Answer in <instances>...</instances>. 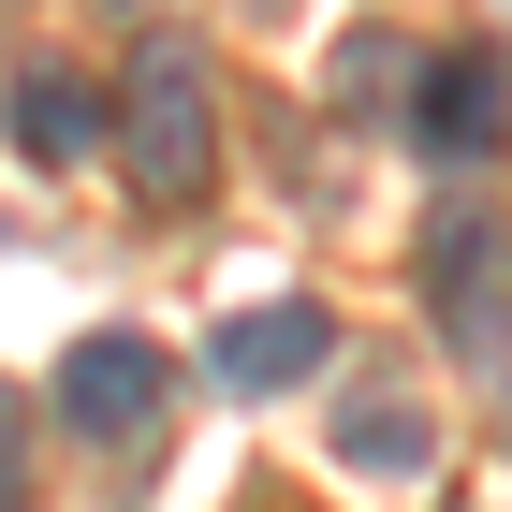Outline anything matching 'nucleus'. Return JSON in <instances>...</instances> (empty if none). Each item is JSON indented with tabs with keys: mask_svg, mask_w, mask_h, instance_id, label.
<instances>
[{
	"mask_svg": "<svg viewBox=\"0 0 512 512\" xmlns=\"http://www.w3.org/2000/svg\"><path fill=\"white\" fill-rule=\"evenodd\" d=\"M15 147L30 161H88L103 147V88L88 74H15Z\"/></svg>",
	"mask_w": 512,
	"mask_h": 512,
	"instance_id": "0eeeda50",
	"label": "nucleus"
},
{
	"mask_svg": "<svg viewBox=\"0 0 512 512\" xmlns=\"http://www.w3.org/2000/svg\"><path fill=\"white\" fill-rule=\"evenodd\" d=\"M410 147L425 161H498L512 147V59L498 44H454V59L410 74Z\"/></svg>",
	"mask_w": 512,
	"mask_h": 512,
	"instance_id": "7ed1b4c3",
	"label": "nucleus"
},
{
	"mask_svg": "<svg viewBox=\"0 0 512 512\" xmlns=\"http://www.w3.org/2000/svg\"><path fill=\"white\" fill-rule=\"evenodd\" d=\"M425 322L454 352H512V220L483 191L425 220Z\"/></svg>",
	"mask_w": 512,
	"mask_h": 512,
	"instance_id": "f03ea898",
	"label": "nucleus"
},
{
	"mask_svg": "<svg viewBox=\"0 0 512 512\" xmlns=\"http://www.w3.org/2000/svg\"><path fill=\"white\" fill-rule=\"evenodd\" d=\"M118 176L176 220V205H205V176H220V103H205V59L191 44H147L118 88Z\"/></svg>",
	"mask_w": 512,
	"mask_h": 512,
	"instance_id": "f257e3e1",
	"label": "nucleus"
},
{
	"mask_svg": "<svg viewBox=\"0 0 512 512\" xmlns=\"http://www.w3.org/2000/svg\"><path fill=\"white\" fill-rule=\"evenodd\" d=\"M59 410H74L88 439H132L161 410V352L147 337H74V366H59Z\"/></svg>",
	"mask_w": 512,
	"mask_h": 512,
	"instance_id": "423d86ee",
	"label": "nucleus"
},
{
	"mask_svg": "<svg viewBox=\"0 0 512 512\" xmlns=\"http://www.w3.org/2000/svg\"><path fill=\"white\" fill-rule=\"evenodd\" d=\"M410 74H425V59H410V44H381V30H366V44H337V103H395Z\"/></svg>",
	"mask_w": 512,
	"mask_h": 512,
	"instance_id": "6e6552de",
	"label": "nucleus"
},
{
	"mask_svg": "<svg viewBox=\"0 0 512 512\" xmlns=\"http://www.w3.org/2000/svg\"><path fill=\"white\" fill-rule=\"evenodd\" d=\"M322 352H337V322L308 308V293H278V308H235L220 337H205V366L235 395H293V381H322Z\"/></svg>",
	"mask_w": 512,
	"mask_h": 512,
	"instance_id": "20e7f679",
	"label": "nucleus"
},
{
	"mask_svg": "<svg viewBox=\"0 0 512 512\" xmlns=\"http://www.w3.org/2000/svg\"><path fill=\"white\" fill-rule=\"evenodd\" d=\"M0 512H15V410H0Z\"/></svg>",
	"mask_w": 512,
	"mask_h": 512,
	"instance_id": "1a4fd4ad",
	"label": "nucleus"
},
{
	"mask_svg": "<svg viewBox=\"0 0 512 512\" xmlns=\"http://www.w3.org/2000/svg\"><path fill=\"white\" fill-rule=\"evenodd\" d=\"M337 454H352L366 483H425L439 469V425H425L410 381H352V395H337Z\"/></svg>",
	"mask_w": 512,
	"mask_h": 512,
	"instance_id": "39448f33",
	"label": "nucleus"
}]
</instances>
